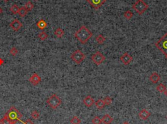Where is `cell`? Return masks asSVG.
<instances>
[{
  "label": "cell",
  "instance_id": "1",
  "mask_svg": "<svg viewBox=\"0 0 167 124\" xmlns=\"http://www.w3.org/2000/svg\"><path fill=\"white\" fill-rule=\"evenodd\" d=\"M74 36L82 44H85L93 36V33L85 26L83 25L74 33Z\"/></svg>",
  "mask_w": 167,
  "mask_h": 124
},
{
  "label": "cell",
  "instance_id": "2",
  "mask_svg": "<svg viewBox=\"0 0 167 124\" xmlns=\"http://www.w3.org/2000/svg\"><path fill=\"white\" fill-rule=\"evenodd\" d=\"M4 116L7 118L12 124H14L20 120V119L22 117V115L19 111H18L16 107H11Z\"/></svg>",
  "mask_w": 167,
  "mask_h": 124
},
{
  "label": "cell",
  "instance_id": "3",
  "mask_svg": "<svg viewBox=\"0 0 167 124\" xmlns=\"http://www.w3.org/2000/svg\"><path fill=\"white\" fill-rule=\"evenodd\" d=\"M132 7L139 14L142 15L148 9L149 6L143 0H137Z\"/></svg>",
  "mask_w": 167,
  "mask_h": 124
},
{
  "label": "cell",
  "instance_id": "4",
  "mask_svg": "<svg viewBox=\"0 0 167 124\" xmlns=\"http://www.w3.org/2000/svg\"><path fill=\"white\" fill-rule=\"evenodd\" d=\"M155 46L165 56L167 55V33L164 34L161 39L155 43Z\"/></svg>",
  "mask_w": 167,
  "mask_h": 124
},
{
  "label": "cell",
  "instance_id": "5",
  "mask_svg": "<svg viewBox=\"0 0 167 124\" xmlns=\"http://www.w3.org/2000/svg\"><path fill=\"white\" fill-rule=\"evenodd\" d=\"M46 103L50 107L54 109H57L61 103V99L56 94H52L46 101Z\"/></svg>",
  "mask_w": 167,
  "mask_h": 124
},
{
  "label": "cell",
  "instance_id": "6",
  "mask_svg": "<svg viewBox=\"0 0 167 124\" xmlns=\"http://www.w3.org/2000/svg\"><path fill=\"white\" fill-rule=\"evenodd\" d=\"M70 58L76 64H79L85 59V56L80 50L77 49L71 54Z\"/></svg>",
  "mask_w": 167,
  "mask_h": 124
},
{
  "label": "cell",
  "instance_id": "7",
  "mask_svg": "<svg viewBox=\"0 0 167 124\" xmlns=\"http://www.w3.org/2000/svg\"><path fill=\"white\" fill-rule=\"evenodd\" d=\"M105 59L106 57L100 51H97L95 54L91 56V60L97 66H99L100 64H102Z\"/></svg>",
  "mask_w": 167,
  "mask_h": 124
},
{
  "label": "cell",
  "instance_id": "8",
  "mask_svg": "<svg viewBox=\"0 0 167 124\" xmlns=\"http://www.w3.org/2000/svg\"><path fill=\"white\" fill-rule=\"evenodd\" d=\"M87 1L95 9H99L106 2V0H87Z\"/></svg>",
  "mask_w": 167,
  "mask_h": 124
},
{
  "label": "cell",
  "instance_id": "9",
  "mask_svg": "<svg viewBox=\"0 0 167 124\" xmlns=\"http://www.w3.org/2000/svg\"><path fill=\"white\" fill-rule=\"evenodd\" d=\"M120 60L123 62V64L125 65H128L131 62V61L133 60V57L130 55L128 53H125L122 56L120 57Z\"/></svg>",
  "mask_w": 167,
  "mask_h": 124
},
{
  "label": "cell",
  "instance_id": "10",
  "mask_svg": "<svg viewBox=\"0 0 167 124\" xmlns=\"http://www.w3.org/2000/svg\"><path fill=\"white\" fill-rule=\"evenodd\" d=\"M10 26L13 29V30H14V31H18L22 27V24L18 19H15L10 23Z\"/></svg>",
  "mask_w": 167,
  "mask_h": 124
},
{
  "label": "cell",
  "instance_id": "11",
  "mask_svg": "<svg viewBox=\"0 0 167 124\" xmlns=\"http://www.w3.org/2000/svg\"><path fill=\"white\" fill-rule=\"evenodd\" d=\"M41 81V77H39V75L37 74V73H33L31 77L29 78V82H30L32 85H38L39 83H40Z\"/></svg>",
  "mask_w": 167,
  "mask_h": 124
},
{
  "label": "cell",
  "instance_id": "12",
  "mask_svg": "<svg viewBox=\"0 0 167 124\" xmlns=\"http://www.w3.org/2000/svg\"><path fill=\"white\" fill-rule=\"evenodd\" d=\"M83 103L86 107H91V106L93 105V104L95 103V101H94V100H93V98H91V96H87L84 99Z\"/></svg>",
  "mask_w": 167,
  "mask_h": 124
},
{
  "label": "cell",
  "instance_id": "13",
  "mask_svg": "<svg viewBox=\"0 0 167 124\" xmlns=\"http://www.w3.org/2000/svg\"><path fill=\"white\" fill-rule=\"evenodd\" d=\"M139 117L143 120H146L150 116V113L146 109H142L139 113Z\"/></svg>",
  "mask_w": 167,
  "mask_h": 124
},
{
  "label": "cell",
  "instance_id": "14",
  "mask_svg": "<svg viewBox=\"0 0 167 124\" xmlns=\"http://www.w3.org/2000/svg\"><path fill=\"white\" fill-rule=\"evenodd\" d=\"M161 77L157 72H153L150 77V80L153 83H157L159 81Z\"/></svg>",
  "mask_w": 167,
  "mask_h": 124
},
{
  "label": "cell",
  "instance_id": "15",
  "mask_svg": "<svg viewBox=\"0 0 167 124\" xmlns=\"http://www.w3.org/2000/svg\"><path fill=\"white\" fill-rule=\"evenodd\" d=\"M102 123L104 124H110L113 121V118L109 114H105L101 119Z\"/></svg>",
  "mask_w": 167,
  "mask_h": 124
},
{
  "label": "cell",
  "instance_id": "16",
  "mask_svg": "<svg viewBox=\"0 0 167 124\" xmlns=\"http://www.w3.org/2000/svg\"><path fill=\"white\" fill-rule=\"evenodd\" d=\"M37 26L38 27L39 29L42 30V29H45L46 27L47 23H46V22L44 20H39L38 22L37 23Z\"/></svg>",
  "mask_w": 167,
  "mask_h": 124
},
{
  "label": "cell",
  "instance_id": "17",
  "mask_svg": "<svg viewBox=\"0 0 167 124\" xmlns=\"http://www.w3.org/2000/svg\"><path fill=\"white\" fill-rule=\"evenodd\" d=\"M95 105L96 106L97 108H98L99 109H103L105 106V104H104L103 100H102L101 99H99L97 101L95 102Z\"/></svg>",
  "mask_w": 167,
  "mask_h": 124
},
{
  "label": "cell",
  "instance_id": "18",
  "mask_svg": "<svg viewBox=\"0 0 167 124\" xmlns=\"http://www.w3.org/2000/svg\"><path fill=\"white\" fill-rule=\"evenodd\" d=\"M95 40L99 44H104L105 40H106V38L102 34H99V35H98L97 37L95 38Z\"/></svg>",
  "mask_w": 167,
  "mask_h": 124
},
{
  "label": "cell",
  "instance_id": "19",
  "mask_svg": "<svg viewBox=\"0 0 167 124\" xmlns=\"http://www.w3.org/2000/svg\"><path fill=\"white\" fill-rule=\"evenodd\" d=\"M54 34H55L57 37L61 38L63 36V34H64V31H63V30L62 29L57 28V29L55 31Z\"/></svg>",
  "mask_w": 167,
  "mask_h": 124
},
{
  "label": "cell",
  "instance_id": "20",
  "mask_svg": "<svg viewBox=\"0 0 167 124\" xmlns=\"http://www.w3.org/2000/svg\"><path fill=\"white\" fill-rule=\"evenodd\" d=\"M156 89H157V90L159 91V92L163 93V92H165V90H167V88H166L165 85H164L163 83H161V84H159V85L157 87Z\"/></svg>",
  "mask_w": 167,
  "mask_h": 124
},
{
  "label": "cell",
  "instance_id": "21",
  "mask_svg": "<svg viewBox=\"0 0 167 124\" xmlns=\"http://www.w3.org/2000/svg\"><path fill=\"white\" fill-rule=\"evenodd\" d=\"M70 122L71 124H81V120L78 117L74 116L71 120H70Z\"/></svg>",
  "mask_w": 167,
  "mask_h": 124
},
{
  "label": "cell",
  "instance_id": "22",
  "mask_svg": "<svg viewBox=\"0 0 167 124\" xmlns=\"http://www.w3.org/2000/svg\"><path fill=\"white\" fill-rule=\"evenodd\" d=\"M28 11L25 9V7H21L20 8L18 14H19V15L21 17H24L25 16H26V14H28Z\"/></svg>",
  "mask_w": 167,
  "mask_h": 124
},
{
  "label": "cell",
  "instance_id": "23",
  "mask_svg": "<svg viewBox=\"0 0 167 124\" xmlns=\"http://www.w3.org/2000/svg\"><path fill=\"white\" fill-rule=\"evenodd\" d=\"M19 9L20 8L18 7L16 5H13L11 7V9H10L11 11L13 14H16L18 13Z\"/></svg>",
  "mask_w": 167,
  "mask_h": 124
},
{
  "label": "cell",
  "instance_id": "24",
  "mask_svg": "<svg viewBox=\"0 0 167 124\" xmlns=\"http://www.w3.org/2000/svg\"><path fill=\"white\" fill-rule=\"evenodd\" d=\"M24 7H25V9L28 11H31V10L33 9L34 6H33V4L31 2L29 1L26 3Z\"/></svg>",
  "mask_w": 167,
  "mask_h": 124
},
{
  "label": "cell",
  "instance_id": "25",
  "mask_svg": "<svg viewBox=\"0 0 167 124\" xmlns=\"http://www.w3.org/2000/svg\"><path fill=\"white\" fill-rule=\"evenodd\" d=\"M91 122H92L93 124H102V120H101V119L100 118L99 116H95L92 119Z\"/></svg>",
  "mask_w": 167,
  "mask_h": 124
},
{
  "label": "cell",
  "instance_id": "26",
  "mask_svg": "<svg viewBox=\"0 0 167 124\" xmlns=\"http://www.w3.org/2000/svg\"><path fill=\"white\" fill-rule=\"evenodd\" d=\"M124 15L125 18H127V20H130L133 16V13L131 11H127L124 12Z\"/></svg>",
  "mask_w": 167,
  "mask_h": 124
},
{
  "label": "cell",
  "instance_id": "27",
  "mask_svg": "<svg viewBox=\"0 0 167 124\" xmlns=\"http://www.w3.org/2000/svg\"><path fill=\"white\" fill-rule=\"evenodd\" d=\"M38 36H39V38L41 40H46V38H47L48 35L45 32H44V31H42V32H41L39 34Z\"/></svg>",
  "mask_w": 167,
  "mask_h": 124
},
{
  "label": "cell",
  "instance_id": "28",
  "mask_svg": "<svg viewBox=\"0 0 167 124\" xmlns=\"http://www.w3.org/2000/svg\"><path fill=\"white\" fill-rule=\"evenodd\" d=\"M103 101H104L105 105H110V104L112 103V98H110V97H106L103 100Z\"/></svg>",
  "mask_w": 167,
  "mask_h": 124
},
{
  "label": "cell",
  "instance_id": "29",
  "mask_svg": "<svg viewBox=\"0 0 167 124\" xmlns=\"http://www.w3.org/2000/svg\"><path fill=\"white\" fill-rule=\"evenodd\" d=\"M31 116H32V118L33 119L37 120V119H38L39 118V116H40V114L39 113L38 111H33L32 113H31Z\"/></svg>",
  "mask_w": 167,
  "mask_h": 124
},
{
  "label": "cell",
  "instance_id": "30",
  "mask_svg": "<svg viewBox=\"0 0 167 124\" xmlns=\"http://www.w3.org/2000/svg\"><path fill=\"white\" fill-rule=\"evenodd\" d=\"M0 124H13L7 118L4 116L3 118H2L0 120Z\"/></svg>",
  "mask_w": 167,
  "mask_h": 124
},
{
  "label": "cell",
  "instance_id": "31",
  "mask_svg": "<svg viewBox=\"0 0 167 124\" xmlns=\"http://www.w3.org/2000/svg\"><path fill=\"white\" fill-rule=\"evenodd\" d=\"M18 49L14 47H12L11 49V50H10V53H11V54L13 56H16V55L18 54Z\"/></svg>",
  "mask_w": 167,
  "mask_h": 124
},
{
  "label": "cell",
  "instance_id": "32",
  "mask_svg": "<svg viewBox=\"0 0 167 124\" xmlns=\"http://www.w3.org/2000/svg\"><path fill=\"white\" fill-rule=\"evenodd\" d=\"M24 124H34L32 121L30 119H28L26 122H24Z\"/></svg>",
  "mask_w": 167,
  "mask_h": 124
},
{
  "label": "cell",
  "instance_id": "33",
  "mask_svg": "<svg viewBox=\"0 0 167 124\" xmlns=\"http://www.w3.org/2000/svg\"><path fill=\"white\" fill-rule=\"evenodd\" d=\"M3 62H4L3 60L1 58H0V66H1L2 64H3Z\"/></svg>",
  "mask_w": 167,
  "mask_h": 124
},
{
  "label": "cell",
  "instance_id": "34",
  "mask_svg": "<svg viewBox=\"0 0 167 124\" xmlns=\"http://www.w3.org/2000/svg\"><path fill=\"white\" fill-rule=\"evenodd\" d=\"M3 12V9H2L1 7H0V14Z\"/></svg>",
  "mask_w": 167,
  "mask_h": 124
},
{
  "label": "cell",
  "instance_id": "35",
  "mask_svg": "<svg viewBox=\"0 0 167 124\" xmlns=\"http://www.w3.org/2000/svg\"><path fill=\"white\" fill-rule=\"evenodd\" d=\"M122 124H129V122H124Z\"/></svg>",
  "mask_w": 167,
  "mask_h": 124
},
{
  "label": "cell",
  "instance_id": "36",
  "mask_svg": "<svg viewBox=\"0 0 167 124\" xmlns=\"http://www.w3.org/2000/svg\"><path fill=\"white\" fill-rule=\"evenodd\" d=\"M164 93H165V94L166 96H167V90H165V92H164Z\"/></svg>",
  "mask_w": 167,
  "mask_h": 124
},
{
  "label": "cell",
  "instance_id": "37",
  "mask_svg": "<svg viewBox=\"0 0 167 124\" xmlns=\"http://www.w3.org/2000/svg\"><path fill=\"white\" fill-rule=\"evenodd\" d=\"M3 1H5V2H7L9 0H3Z\"/></svg>",
  "mask_w": 167,
  "mask_h": 124
},
{
  "label": "cell",
  "instance_id": "38",
  "mask_svg": "<svg viewBox=\"0 0 167 124\" xmlns=\"http://www.w3.org/2000/svg\"><path fill=\"white\" fill-rule=\"evenodd\" d=\"M166 58H167V56H166Z\"/></svg>",
  "mask_w": 167,
  "mask_h": 124
},
{
  "label": "cell",
  "instance_id": "39",
  "mask_svg": "<svg viewBox=\"0 0 167 124\" xmlns=\"http://www.w3.org/2000/svg\"></svg>",
  "mask_w": 167,
  "mask_h": 124
},
{
  "label": "cell",
  "instance_id": "40",
  "mask_svg": "<svg viewBox=\"0 0 167 124\" xmlns=\"http://www.w3.org/2000/svg\"><path fill=\"white\" fill-rule=\"evenodd\" d=\"M36 1H38V0H36Z\"/></svg>",
  "mask_w": 167,
  "mask_h": 124
}]
</instances>
